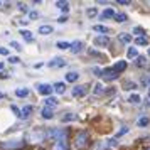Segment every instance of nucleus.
Returning <instances> with one entry per match:
<instances>
[{"instance_id":"f257e3e1","label":"nucleus","mask_w":150,"mask_h":150,"mask_svg":"<svg viewBox=\"0 0 150 150\" xmlns=\"http://www.w3.org/2000/svg\"><path fill=\"white\" fill-rule=\"evenodd\" d=\"M46 130H42V128H34V130H30L27 133V142L30 143H42L44 140H46Z\"/></svg>"},{"instance_id":"f03ea898","label":"nucleus","mask_w":150,"mask_h":150,"mask_svg":"<svg viewBox=\"0 0 150 150\" xmlns=\"http://www.w3.org/2000/svg\"><path fill=\"white\" fill-rule=\"evenodd\" d=\"M89 145V133L88 132H79L78 135H76V138H74V147L78 150H81V149H86Z\"/></svg>"},{"instance_id":"7ed1b4c3","label":"nucleus","mask_w":150,"mask_h":150,"mask_svg":"<svg viewBox=\"0 0 150 150\" xmlns=\"http://www.w3.org/2000/svg\"><path fill=\"white\" fill-rule=\"evenodd\" d=\"M24 142L22 140H7V142H2L0 143V149L4 150H14V149H21Z\"/></svg>"},{"instance_id":"20e7f679","label":"nucleus","mask_w":150,"mask_h":150,"mask_svg":"<svg viewBox=\"0 0 150 150\" xmlns=\"http://www.w3.org/2000/svg\"><path fill=\"white\" fill-rule=\"evenodd\" d=\"M101 78L105 81H115L118 78V73H116L113 68H106V69H101Z\"/></svg>"},{"instance_id":"39448f33","label":"nucleus","mask_w":150,"mask_h":150,"mask_svg":"<svg viewBox=\"0 0 150 150\" xmlns=\"http://www.w3.org/2000/svg\"><path fill=\"white\" fill-rule=\"evenodd\" d=\"M37 93H41V95H44V96H49L52 93V86L47 84V83H39V84H37Z\"/></svg>"},{"instance_id":"423d86ee","label":"nucleus","mask_w":150,"mask_h":150,"mask_svg":"<svg viewBox=\"0 0 150 150\" xmlns=\"http://www.w3.org/2000/svg\"><path fill=\"white\" fill-rule=\"evenodd\" d=\"M86 91H88V86L86 84H78L73 88V96L74 98H81V96L86 95Z\"/></svg>"},{"instance_id":"0eeeda50","label":"nucleus","mask_w":150,"mask_h":150,"mask_svg":"<svg viewBox=\"0 0 150 150\" xmlns=\"http://www.w3.org/2000/svg\"><path fill=\"white\" fill-rule=\"evenodd\" d=\"M68 62H66V59H61V57H54L52 61H49V68H64Z\"/></svg>"},{"instance_id":"6e6552de","label":"nucleus","mask_w":150,"mask_h":150,"mask_svg":"<svg viewBox=\"0 0 150 150\" xmlns=\"http://www.w3.org/2000/svg\"><path fill=\"white\" fill-rule=\"evenodd\" d=\"M95 44L96 46H100V47H105V46H108L110 44V37L108 35H96L95 37Z\"/></svg>"},{"instance_id":"1a4fd4ad","label":"nucleus","mask_w":150,"mask_h":150,"mask_svg":"<svg viewBox=\"0 0 150 150\" xmlns=\"http://www.w3.org/2000/svg\"><path fill=\"white\" fill-rule=\"evenodd\" d=\"M54 150H68V138H59L54 142Z\"/></svg>"},{"instance_id":"9d476101","label":"nucleus","mask_w":150,"mask_h":150,"mask_svg":"<svg viewBox=\"0 0 150 150\" xmlns=\"http://www.w3.org/2000/svg\"><path fill=\"white\" fill-rule=\"evenodd\" d=\"M52 91H56L57 95H64V91H66V84H64L62 81L54 83V84H52Z\"/></svg>"},{"instance_id":"9b49d317","label":"nucleus","mask_w":150,"mask_h":150,"mask_svg":"<svg viewBox=\"0 0 150 150\" xmlns=\"http://www.w3.org/2000/svg\"><path fill=\"white\" fill-rule=\"evenodd\" d=\"M83 46H84V44H83L81 41H76V42H73V44H71V47H69V51H71L73 54H78V52H81Z\"/></svg>"},{"instance_id":"f8f14e48","label":"nucleus","mask_w":150,"mask_h":150,"mask_svg":"<svg viewBox=\"0 0 150 150\" xmlns=\"http://www.w3.org/2000/svg\"><path fill=\"white\" fill-rule=\"evenodd\" d=\"M101 21H106V19H115V10L113 8H106V10H103L101 12Z\"/></svg>"},{"instance_id":"ddd939ff","label":"nucleus","mask_w":150,"mask_h":150,"mask_svg":"<svg viewBox=\"0 0 150 150\" xmlns=\"http://www.w3.org/2000/svg\"><path fill=\"white\" fill-rule=\"evenodd\" d=\"M32 106H30V105H27V106H24V108L21 110V118L22 120H27L29 116H30V113H32Z\"/></svg>"},{"instance_id":"4468645a","label":"nucleus","mask_w":150,"mask_h":150,"mask_svg":"<svg viewBox=\"0 0 150 150\" xmlns=\"http://www.w3.org/2000/svg\"><path fill=\"white\" fill-rule=\"evenodd\" d=\"M78 78H79V73L71 71V73L66 74V81H68V83H76V81H78Z\"/></svg>"},{"instance_id":"2eb2a0df","label":"nucleus","mask_w":150,"mask_h":150,"mask_svg":"<svg viewBox=\"0 0 150 150\" xmlns=\"http://www.w3.org/2000/svg\"><path fill=\"white\" fill-rule=\"evenodd\" d=\"M21 35H22V37H24L27 42H32V41H34V35H32V32H30V30H27V29H22V30H21Z\"/></svg>"},{"instance_id":"dca6fc26","label":"nucleus","mask_w":150,"mask_h":150,"mask_svg":"<svg viewBox=\"0 0 150 150\" xmlns=\"http://www.w3.org/2000/svg\"><path fill=\"white\" fill-rule=\"evenodd\" d=\"M46 108H54V106H57V98H54V96H51V98H46Z\"/></svg>"},{"instance_id":"f3484780","label":"nucleus","mask_w":150,"mask_h":150,"mask_svg":"<svg viewBox=\"0 0 150 150\" xmlns=\"http://www.w3.org/2000/svg\"><path fill=\"white\" fill-rule=\"evenodd\" d=\"M41 113H42V118H46V120H51V118L54 116V111H52V108H46V106L42 108Z\"/></svg>"},{"instance_id":"a211bd4d","label":"nucleus","mask_w":150,"mask_h":150,"mask_svg":"<svg viewBox=\"0 0 150 150\" xmlns=\"http://www.w3.org/2000/svg\"><path fill=\"white\" fill-rule=\"evenodd\" d=\"M56 7L66 14V12H69V2H56Z\"/></svg>"},{"instance_id":"6ab92c4d","label":"nucleus","mask_w":150,"mask_h":150,"mask_svg":"<svg viewBox=\"0 0 150 150\" xmlns=\"http://www.w3.org/2000/svg\"><path fill=\"white\" fill-rule=\"evenodd\" d=\"M78 120V116L74 115V113H66V115L61 118V122L62 123H68V122H76Z\"/></svg>"},{"instance_id":"aec40b11","label":"nucleus","mask_w":150,"mask_h":150,"mask_svg":"<svg viewBox=\"0 0 150 150\" xmlns=\"http://www.w3.org/2000/svg\"><path fill=\"white\" fill-rule=\"evenodd\" d=\"M54 29H52V25H41L39 27V34H42V35H49L51 32H52Z\"/></svg>"},{"instance_id":"412c9836","label":"nucleus","mask_w":150,"mask_h":150,"mask_svg":"<svg viewBox=\"0 0 150 150\" xmlns=\"http://www.w3.org/2000/svg\"><path fill=\"white\" fill-rule=\"evenodd\" d=\"M113 69H115L116 73H122V71H125V69H127V61H118L115 66H113Z\"/></svg>"},{"instance_id":"4be33fe9","label":"nucleus","mask_w":150,"mask_h":150,"mask_svg":"<svg viewBox=\"0 0 150 150\" xmlns=\"http://www.w3.org/2000/svg\"><path fill=\"white\" fill-rule=\"evenodd\" d=\"M15 96H19V98H25V96H29V89L27 88H17L15 89Z\"/></svg>"},{"instance_id":"5701e85b","label":"nucleus","mask_w":150,"mask_h":150,"mask_svg":"<svg viewBox=\"0 0 150 150\" xmlns=\"http://www.w3.org/2000/svg\"><path fill=\"white\" fill-rule=\"evenodd\" d=\"M140 101H142V98H140V95H137V93L128 96V103H132V105H138Z\"/></svg>"},{"instance_id":"b1692460","label":"nucleus","mask_w":150,"mask_h":150,"mask_svg":"<svg viewBox=\"0 0 150 150\" xmlns=\"http://www.w3.org/2000/svg\"><path fill=\"white\" fill-rule=\"evenodd\" d=\"M118 37H120V41H122L123 44H130V42H132V35L127 34V32H122Z\"/></svg>"},{"instance_id":"393cba45","label":"nucleus","mask_w":150,"mask_h":150,"mask_svg":"<svg viewBox=\"0 0 150 150\" xmlns=\"http://www.w3.org/2000/svg\"><path fill=\"white\" fill-rule=\"evenodd\" d=\"M127 57H128V59H137V57H138V51H137V47H130L128 52H127Z\"/></svg>"},{"instance_id":"a878e982","label":"nucleus","mask_w":150,"mask_h":150,"mask_svg":"<svg viewBox=\"0 0 150 150\" xmlns=\"http://www.w3.org/2000/svg\"><path fill=\"white\" fill-rule=\"evenodd\" d=\"M93 30H96V32H101L103 35L110 32V29L106 27V25H95V27H93Z\"/></svg>"},{"instance_id":"bb28decb","label":"nucleus","mask_w":150,"mask_h":150,"mask_svg":"<svg viewBox=\"0 0 150 150\" xmlns=\"http://www.w3.org/2000/svg\"><path fill=\"white\" fill-rule=\"evenodd\" d=\"M127 19H128V15H127V14H115V21L118 22V24L127 22Z\"/></svg>"},{"instance_id":"cd10ccee","label":"nucleus","mask_w":150,"mask_h":150,"mask_svg":"<svg viewBox=\"0 0 150 150\" xmlns=\"http://www.w3.org/2000/svg\"><path fill=\"white\" fill-rule=\"evenodd\" d=\"M135 44L137 46H147V44H149V39H147V37H137Z\"/></svg>"},{"instance_id":"c85d7f7f","label":"nucleus","mask_w":150,"mask_h":150,"mask_svg":"<svg viewBox=\"0 0 150 150\" xmlns=\"http://www.w3.org/2000/svg\"><path fill=\"white\" fill-rule=\"evenodd\" d=\"M56 46H57L59 49H62V51H66V49H69V47H71V42H66V41L62 42V41H59L57 44H56Z\"/></svg>"},{"instance_id":"c756f323","label":"nucleus","mask_w":150,"mask_h":150,"mask_svg":"<svg viewBox=\"0 0 150 150\" xmlns=\"http://www.w3.org/2000/svg\"><path fill=\"white\" fill-rule=\"evenodd\" d=\"M137 88V84L133 81H125L123 83V89H135Z\"/></svg>"},{"instance_id":"7c9ffc66","label":"nucleus","mask_w":150,"mask_h":150,"mask_svg":"<svg viewBox=\"0 0 150 150\" xmlns=\"http://www.w3.org/2000/svg\"><path fill=\"white\" fill-rule=\"evenodd\" d=\"M137 125H138V127H147V125H149V118H147V116H142V118L137 122Z\"/></svg>"},{"instance_id":"2f4dec72","label":"nucleus","mask_w":150,"mask_h":150,"mask_svg":"<svg viewBox=\"0 0 150 150\" xmlns=\"http://www.w3.org/2000/svg\"><path fill=\"white\" fill-rule=\"evenodd\" d=\"M133 32H135L138 37H145V29H142V27H135L133 29Z\"/></svg>"},{"instance_id":"473e14b6","label":"nucleus","mask_w":150,"mask_h":150,"mask_svg":"<svg viewBox=\"0 0 150 150\" xmlns=\"http://www.w3.org/2000/svg\"><path fill=\"white\" fill-rule=\"evenodd\" d=\"M101 93H103L101 83H96V84H95V95H101Z\"/></svg>"},{"instance_id":"72a5a7b5","label":"nucleus","mask_w":150,"mask_h":150,"mask_svg":"<svg viewBox=\"0 0 150 150\" xmlns=\"http://www.w3.org/2000/svg\"><path fill=\"white\" fill-rule=\"evenodd\" d=\"M137 66H138V68H143V66H145V57H140V56H138V57H137V62H135Z\"/></svg>"},{"instance_id":"f704fd0d","label":"nucleus","mask_w":150,"mask_h":150,"mask_svg":"<svg viewBox=\"0 0 150 150\" xmlns=\"http://www.w3.org/2000/svg\"><path fill=\"white\" fill-rule=\"evenodd\" d=\"M140 83H142V86H150V76H143Z\"/></svg>"},{"instance_id":"c9c22d12","label":"nucleus","mask_w":150,"mask_h":150,"mask_svg":"<svg viewBox=\"0 0 150 150\" xmlns=\"http://www.w3.org/2000/svg\"><path fill=\"white\" fill-rule=\"evenodd\" d=\"M10 47H14L15 51H22L21 44H19V42H17V41H12V42H10Z\"/></svg>"},{"instance_id":"e433bc0d","label":"nucleus","mask_w":150,"mask_h":150,"mask_svg":"<svg viewBox=\"0 0 150 150\" xmlns=\"http://www.w3.org/2000/svg\"><path fill=\"white\" fill-rule=\"evenodd\" d=\"M8 62H12V64H17V62H21V59H19L17 56H10V57H8Z\"/></svg>"},{"instance_id":"4c0bfd02","label":"nucleus","mask_w":150,"mask_h":150,"mask_svg":"<svg viewBox=\"0 0 150 150\" xmlns=\"http://www.w3.org/2000/svg\"><path fill=\"white\" fill-rule=\"evenodd\" d=\"M86 15H88V17H95L96 15V8H88V10H86Z\"/></svg>"},{"instance_id":"58836bf2","label":"nucleus","mask_w":150,"mask_h":150,"mask_svg":"<svg viewBox=\"0 0 150 150\" xmlns=\"http://www.w3.org/2000/svg\"><path fill=\"white\" fill-rule=\"evenodd\" d=\"M10 110H12V111H14L15 115L19 116V118H21V110L17 108V106H15V105H12V106H10Z\"/></svg>"},{"instance_id":"ea45409f","label":"nucleus","mask_w":150,"mask_h":150,"mask_svg":"<svg viewBox=\"0 0 150 150\" xmlns=\"http://www.w3.org/2000/svg\"><path fill=\"white\" fill-rule=\"evenodd\" d=\"M127 132H128V128H127V127H123V128L120 130V132H118V133H116V138H118V137H122V135H125V133H127Z\"/></svg>"},{"instance_id":"a19ab883","label":"nucleus","mask_w":150,"mask_h":150,"mask_svg":"<svg viewBox=\"0 0 150 150\" xmlns=\"http://www.w3.org/2000/svg\"><path fill=\"white\" fill-rule=\"evenodd\" d=\"M19 10H21V12H29V8H27L25 4H19Z\"/></svg>"},{"instance_id":"79ce46f5","label":"nucleus","mask_w":150,"mask_h":150,"mask_svg":"<svg viewBox=\"0 0 150 150\" xmlns=\"http://www.w3.org/2000/svg\"><path fill=\"white\" fill-rule=\"evenodd\" d=\"M29 17H30V19H37V17H39V12L32 10V12H29Z\"/></svg>"},{"instance_id":"37998d69","label":"nucleus","mask_w":150,"mask_h":150,"mask_svg":"<svg viewBox=\"0 0 150 150\" xmlns=\"http://www.w3.org/2000/svg\"><path fill=\"white\" fill-rule=\"evenodd\" d=\"M57 22H59V24H64V22H68V15H61V17L57 19Z\"/></svg>"},{"instance_id":"c03bdc74","label":"nucleus","mask_w":150,"mask_h":150,"mask_svg":"<svg viewBox=\"0 0 150 150\" xmlns=\"http://www.w3.org/2000/svg\"><path fill=\"white\" fill-rule=\"evenodd\" d=\"M0 54H2V56H7V54H8V49H5V47H0Z\"/></svg>"},{"instance_id":"a18cd8bd","label":"nucleus","mask_w":150,"mask_h":150,"mask_svg":"<svg viewBox=\"0 0 150 150\" xmlns=\"http://www.w3.org/2000/svg\"><path fill=\"white\" fill-rule=\"evenodd\" d=\"M118 4H120V5H128L130 2H127V0H118Z\"/></svg>"},{"instance_id":"49530a36","label":"nucleus","mask_w":150,"mask_h":150,"mask_svg":"<svg viewBox=\"0 0 150 150\" xmlns=\"http://www.w3.org/2000/svg\"><path fill=\"white\" fill-rule=\"evenodd\" d=\"M0 78H8V74H7V73H4V71H2V73H0Z\"/></svg>"},{"instance_id":"de8ad7c7","label":"nucleus","mask_w":150,"mask_h":150,"mask_svg":"<svg viewBox=\"0 0 150 150\" xmlns=\"http://www.w3.org/2000/svg\"><path fill=\"white\" fill-rule=\"evenodd\" d=\"M4 71V62H0V73Z\"/></svg>"},{"instance_id":"09e8293b","label":"nucleus","mask_w":150,"mask_h":150,"mask_svg":"<svg viewBox=\"0 0 150 150\" xmlns=\"http://www.w3.org/2000/svg\"><path fill=\"white\" fill-rule=\"evenodd\" d=\"M2 98H5V95H4V93H0V100H2Z\"/></svg>"},{"instance_id":"8fccbe9b","label":"nucleus","mask_w":150,"mask_h":150,"mask_svg":"<svg viewBox=\"0 0 150 150\" xmlns=\"http://www.w3.org/2000/svg\"><path fill=\"white\" fill-rule=\"evenodd\" d=\"M147 95H149V98H150V86H149V93H147Z\"/></svg>"},{"instance_id":"3c124183","label":"nucleus","mask_w":150,"mask_h":150,"mask_svg":"<svg viewBox=\"0 0 150 150\" xmlns=\"http://www.w3.org/2000/svg\"><path fill=\"white\" fill-rule=\"evenodd\" d=\"M149 56H150V47H149Z\"/></svg>"},{"instance_id":"603ef678","label":"nucleus","mask_w":150,"mask_h":150,"mask_svg":"<svg viewBox=\"0 0 150 150\" xmlns=\"http://www.w3.org/2000/svg\"><path fill=\"white\" fill-rule=\"evenodd\" d=\"M0 5H2V2H0Z\"/></svg>"}]
</instances>
